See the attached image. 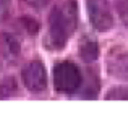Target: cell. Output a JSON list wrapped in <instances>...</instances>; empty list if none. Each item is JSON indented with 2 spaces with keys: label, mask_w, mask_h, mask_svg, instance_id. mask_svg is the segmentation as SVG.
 I'll use <instances>...</instances> for the list:
<instances>
[{
  "label": "cell",
  "mask_w": 128,
  "mask_h": 120,
  "mask_svg": "<svg viewBox=\"0 0 128 120\" xmlns=\"http://www.w3.org/2000/svg\"><path fill=\"white\" fill-rule=\"evenodd\" d=\"M78 10L73 0H65L54 8L49 20V39L54 49H63L76 29Z\"/></svg>",
  "instance_id": "cell-1"
},
{
  "label": "cell",
  "mask_w": 128,
  "mask_h": 120,
  "mask_svg": "<svg viewBox=\"0 0 128 120\" xmlns=\"http://www.w3.org/2000/svg\"><path fill=\"white\" fill-rule=\"evenodd\" d=\"M3 44L6 46V54L8 55H16L18 54V42H16L15 38L12 36H3Z\"/></svg>",
  "instance_id": "cell-8"
},
{
  "label": "cell",
  "mask_w": 128,
  "mask_h": 120,
  "mask_svg": "<svg viewBox=\"0 0 128 120\" xmlns=\"http://www.w3.org/2000/svg\"><path fill=\"white\" fill-rule=\"evenodd\" d=\"M117 3V10H118L120 15L128 16V0H115Z\"/></svg>",
  "instance_id": "cell-10"
},
{
  "label": "cell",
  "mask_w": 128,
  "mask_h": 120,
  "mask_svg": "<svg viewBox=\"0 0 128 120\" xmlns=\"http://www.w3.org/2000/svg\"><path fill=\"white\" fill-rule=\"evenodd\" d=\"M109 72H110V75H114V76L128 80V52L126 54L115 55V57L110 58Z\"/></svg>",
  "instance_id": "cell-5"
},
{
  "label": "cell",
  "mask_w": 128,
  "mask_h": 120,
  "mask_svg": "<svg viewBox=\"0 0 128 120\" xmlns=\"http://www.w3.org/2000/svg\"><path fill=\"white\" fill-rule=\"evenodd\" d=\"M106 99H123V101H126L128 99V84L115 86V88L109 89Z\"/></svg>",
  "instance_id": "cell-7"
},
{
  "label": "cell",
  "mask_w": 128,
  "mask_h": 120,
  "mask_svg": "<svg viewBox=\"0 0 128 120\" xmlns=\"http://www.w3.org/2000/svg\"><path fill=\"white\" fill-rule=\"evenodd\" d=\"M54 84L60 92H75L81 84V73L76 65L62 62L54 68Z\"/></svg>",
  "instance_id": "cell-2"
},
{
  "label": "cell",
  "mask_w": 128,
  "mask_h": 120,
  "mask_svg": "<svg viewBox=\"0 0 128 120\" xmlns=\"http://www.w3.org/2000/svg\"><path fill=\"white\" fill-rule=\"evenodd\" d=\"M23 2H24L26 5L32 6V8L41 10V8H44V6H47V5H49V3H50V0H23Z\"/></svg>",
  "instance_id": "cell-9"
},
{
  "label": "cell",
  "mask_w": 128,
  "mask_h": 120,
  "mask_svg": "<svg viewBox=\"0 0 128 120\" xmlns=\"http://www.w3.org/2000/svg\"><path fill=\"white\" fill-rule=\"evenodd\" d=\"M80 54H81L83 60L86 62H92L99 55V47H97L96 41L91 38H83L81 44H80Z\"/></svg>",
  "instance_id": "cell-6"
},
{
  "label": "cell",
  "mask_w": 128,
  "mask_h": 120,
  "mask_svg": "<svg viewBox=\"0 0 128 120\" xmlns=\"http://www.w3.org/2000/svg\"><path fill=\"white\" fill-rule=\"evenodd\" d=\"M10 8V0H0V16H3Z\"/></svg>",
  "instance_id": "cell-11"
},
{
  "label": "cell",
  "mask_w": 128,
  "mask_h": 120,
  "mask_svg": "<svg viewBox=\"0 0 128 120\" xmlns=\"http://www.w3.org/2000/svg\"><path fill=\"white\" fill-rule=\"evenodd\" d=\"M23 83L29 91H44L47 88V72L41 62H31L23 70Z\"/></svg>",
  "instance_id": "cell-4"
},
{
  "label": "cell",
  "mask_w": 128,
  "mask_h": 120,
  "mask_svg": "<svg viewBox=\"0 0 128 120\" xmlns=\"http://www.w3.org/2000/svg\"><path fill=\"white\" fill-rule=\"evenodd\" d=\"M88 15L94 29L107 32L114 26V15L107 0H88Z\"/></svg>",
  "instance_id": "cell-3"
}]
</instances>
